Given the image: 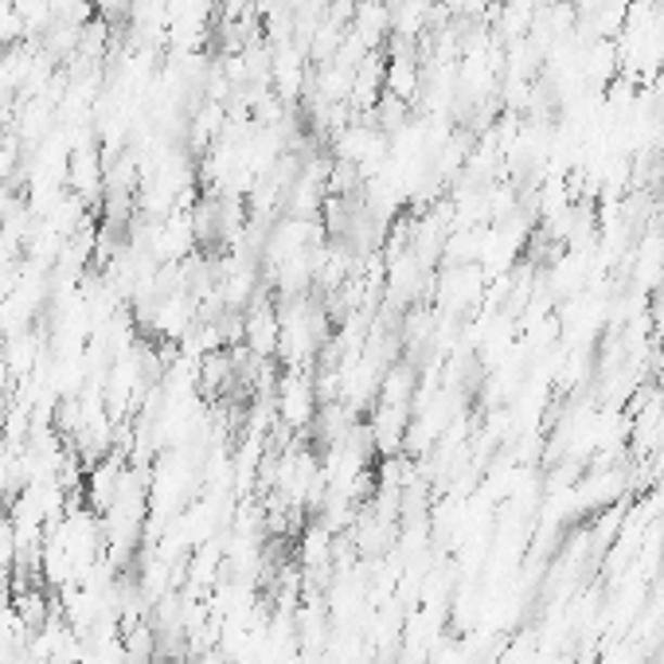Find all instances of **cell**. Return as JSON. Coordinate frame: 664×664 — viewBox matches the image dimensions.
I'll use <instances>...</instances> for the list:
<instances>
[{"mask_svg":"<svg viewBox=\"0 0 664 664\" xmlns=\"http://www.w3.org/2000/svg\"><path fill=\"white\" fill-rule=\"evenodd\" d=\"M273 410L282 419L285 430H305L317 410H321V399H317V387H312V375H302L297 368H290L282 383H278V395H273Z\"/></svg>","mask_w":664,"mask_h":664,"instance_id":"obj_1","label":"cell"},{"mask_svg":"<svg viewBox=\"0 0 664 664\" xmlns=\"http://www.w3.org/2000/svg\"><path fill=\"white\" fill-rule=\"evenodd\" d=\"M24 36V20H20L12 0H0V48H16Z\"/></svg>","mask_w":664,"mask_h":664,"instance_id":"obj_2","label":"cell"}]
</instances>
